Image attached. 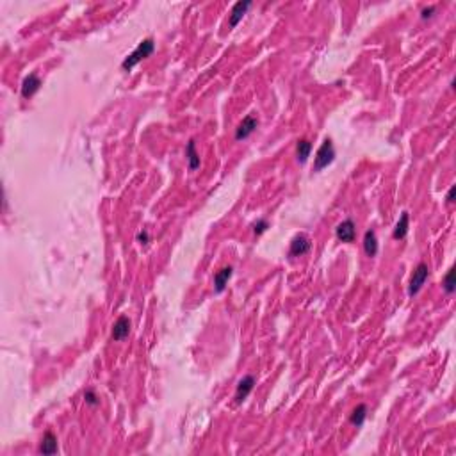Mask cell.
Instances as JSON below:
<instances>
[{"label":"cell","mask_w":456,"mask_h":456,"mask_svg":"<svg viewBox=\"0 0 456 456\" xmlns=\"http://www.w3.org/2000/svg\"><path fill=\"white\" fill-rule=\"evenodd\" d=\"M153 50H155V43H153L152 38H147L143 39L139 45L136 47V50L132 52V54H129L125 59H123L121 63V68L125 70V72H130V70L134 68V66L139 65L143 59L150 57V55L153 54Z\"/></svg>","instance_id":"obj_1"},{"label":"cell","mask_w":456,"mask_h":456,"mask_svg":"<svg viewBox=\"0 0 456 456\" xmlns=\"http://www.w3.org/2000/svg\"><path fill=\"white\" fill-rule=\"evenodd\" d=\"M335 160V148L331 139H324L323 144L319 147L316 157H314V171H321L328 168Z\"/></svg>","instance_id":"obj_2"},{"label":"cell","mask_w":456,"mask_h":456,"mask_svg":"<svg viewBox=\"0 0 456 456\" xmlns=\"http://www.w3.org/2000/svg\"><path fill=\"white\" fill-rule=\"evenodd\" d=\"M428 276H429L428 264L421 262L416 267V271H413L412 278H410V285H408V294H410V296H416V294H419V291L422 289V285L426 283Z\"/></svg>","instance_id":"obj_3"},{"label":"cell","mask_w":456,"mask_h":456,"mask_svg":"<svg viewBox=\"0 0 456 456\" xmlns=\"http://www.w3.org/2000/svg\"><path fill=\"white\" fill-rule=\"evenodd\" d=\"M257 127H259V119L252 114L246 116V118L239 123L237 129H235V141H242L246 139V137H250L257 130Z\"/></svg>","instance_id":"obj_4"},{"label":"cell","mask_w":456,"mask_h":456,"mask_svg":"<svg viewBox=\"0 0 456 456\" xmlns=\"http://www.w3.org/2000/svg\"><path fill=\"white\" fill-rule=\"evenodd\" d=\"M255 387V376L253 375H246L244 378L237 383V388H235V403H242L246 398L250 396V392Z\"/></svg>","instance_id":"obj_5"},{"label":"cell","mask_w":456,"mask_h":456,"mask_svg":"<svg viewBox=\"0 0 456 456\" xmlns=\"http://www.w3.org/2000/svg\"><path fill=\"white\" fill-rule=\"evenodd\" d=\"M39 88H41V78L38 77V73H31V75H27L24 78V82H22V96H24L25 100L32 98V96L39 91Z\"/></svg>","instance_id":"obj_6"},{"label":"cell","mask_w":456,"mask_h":456,"mask_svg":"<svg viewBox=\"0 0 456 456\" xmlns=\"http://www.w3.org/2000/svg\"><path fill=\"white\" fill-rule=\"evenodd\" d=\"M252 7V2L250 0H241V2H235L234 6H232V11H230V16H228V24H230V27H237V24L242 20V16L246 14V11Z\"/></svg>","instance_id":"obj_7"},{"label":"cell","mask_w":456,"mask_h":456,"mask_svg":"<svg viewBox=\"0 0 456 456\" xmlns=\"http://www.w3.org/2000/svg\"><path fill=\"white\" fill-rule=\"evenodd\" d=\"M129 334H130V319L127 316L118 317V321H116L114 326H113V331H111L113 341H116V342L125 341V339L129 337Z\"/></svg>","instance_id":"obj_8"},{"label":"cell","mask_w":456,"mask_h":456,"mask_svg":"<svg viewBox=\"0 0 456 456\" xmlns=\"http://www.w3.org/2000/svg\"><path fill=\"white\" fill-rule=\"evenodd\" d=\"M355 221L353 219H344L342 223H339V226L335 228V235L339 241L342 242H353L355 241Z\"/></svg>","instance_id":"obj_9"},{"label":"cell","mask_w":456,"mask_h":456,"mask_svg":"<svg viewBox=\"0 0 456 456\" xmlns=\"http://www.w3.org/2000/svg\"><path fill=\"white\" fill-rule=\"evenodd\" d=\"M308 252H310V239L303 234L296 235V237L293 239V242H291V250H289L291 257H301Z\"/></svg>","instance_id":"obj_10"},{"label":"cell","mask_w":456,"mask_h":456,"mask_svg":"<svg viewBox=\"0 0 456 456\" xmlns=\"http://www.w3.org/2000/svg\"><path fill=\"white\" fill-rule=\"evenodd\" d=\"M232 273H234V267H232V266H226V267H223L221 271L216 273V276H214V289H216V293H223V291L226 289L228 280L232 278Z\"/></svg>","instance_id":"obj_11"},{"label":"cell","mask_w":456,"mask_h":456,"mask_svg":"<svg viewBox=\"0 0 456 456\" xmlns=\"http://www.w3.org/2000/svg\"><path fill=\"white\" fill-rule=\"evenodd\" d=\"M408 226H410V216H408V212H403L399 221L396 223V228H394V232H392V237H394L396 241L405 239L406 234H408Z\"/></svg>","instance_id":"obj_12"},{"label":"cell","mask_w":456,"mask_h":456,"mask_svg":"<svg viewBox=\"0 0 456 456\" xmlns=\"http://www.w3.org/2000/svg\"><path fill=\"white\" fill-rule=\"evenodd\" d=\"M39 453L43 454H55L57 453V439L52 431H47L41 440V447H39Z\"/></svg>","instance_id":"obj_13"},{"label":"cell","mask_w":456,"mask_h":456,"mask_svg":"<svg viewBox=\"0 0 456 456\" xmlns=\"http://www.w3.org/2000/svg\"><path fill=\"white\" fill-rule=\"evenodd\" d=\"M364 250L367 257H375L378 253V239L375 230H367L364 235Z\"/></svg>","instance_id":"obj_14"},{"label":"cell","mask_w":456,"mask_h":456,"mask_svg":"<svg viewBox=\"0 0 456 456\" xmlns=\"http://www.w3.org/2000/svg\"><path fill=\"white\" fill-rule=\"evenodd\" d=\"M310 152H312V143L308 139H300L296 144V157H298V162L305 164L310 157Z\"/></svg>","instance_id":"obj_15"},{"label":"cell","mask_w":456,"mask_h":456,"mask_svg":"<svg viewBox=\"0 0 456 456\" xmlns=\"http://www.w3.org/2000/svg\"><path fill=\"white\" fill-rule=\"evenodd\" d=\"M185 155H188V160H189V170L191 171L198 170V168H200V155H198V152H196V143H194V139H191L188 143Z\"/></svg>","instance_id":"obj_16"},{"label":"cell","mask_w":456,"mask_h":456,"mask_svg":"<svg viewBox=\"0 0 456 456\" xmlns=\"http://www.w3.org/2000/svg\"><path fill=\"white\" fill-rule=\"evenodd\" d=\"M365 417H367V406H365V405H358L357 408L351 412L349 421H351V424H353L355 428H360V426L364 424Z\"/></svg>","instance_id":"obj_17"},{"label":"cell","mask_w":456,"mask_h":456,"mask_svg":"<svg viewBox=\"0 0 456 456\" xmlns=\"http://www.w3.org/2000/svg\"><path fill=\"white\" fill-rule=\"evenodd\" d=\"M442 287L444 291H446L447 294H453L454 289H456V282H454V267H451L449 271H447V275L444 276L442 280Z\"/></svg>","instance_id":"obj_18"},{"label":"cell","mask_w":456,"mask_h":456,"mask_svg":"<svg viewBox=\"0 0 456 456\" xmlns=\"http://www.w3.org/2000/svg\"><path fill=\"white\" fill-rule=\"evenodd\" d=\"M269 228V223L266 221V219H259V221L253 225V232H255L257 235H262L264 232H266Z\"/></svg>","instance_id":"obj_19"},{"label":"cell","mask_w":456,"mask_h":456,"mask_svg":"<svg viewBox=\"0 0 456 456\" xmlns=\"http://www.w3.org/2000/svg\"><path fill=\"white\" fill-rule=\"evenodd\" d=\"M84 399H86V403H88V405H91V406L98 405V398H96V394L91 390V388H88V390L84 392Z\"/></svg>","instance_id":"obj_20"},{"label":"cell","mask_w":456,"mask_h":456,"mask_svg":"<svg viewBox=\"0 0 456 456\" xmlns=\"http://www.w3.org/2000/svg\"><path fill=\"white\" fill-rule=\"evenodd\" d=\"M433 13H435V6L424 7V9L421 11V18H422V20H426V18H431Z\"/></svg>","instance_id":"obj_21"},{"label":"cell","mask_w":456,"mask_h":456,"mask_svg":"<svg viewBox=\"0 0 456 456\" xmlns=\"http://www.w3.org/2000/svg\"><path fill=\"white\" fill-rule=\"evenodd\" d=\"M137 242H139V244H148V239H150V235H148V232L147 230H143V232H139V234H137Z\"/></svg>","instance_id":"obj_22"},{"label":"cell","mask_w":456,"mask_h":456,"mask_svg":"<svg viewBox=\"0 0 456 456\" xmlns=\"http://www.w3.org/2000/svg\"><path fill=\"white\" fill-rule=\"evenodd\" d=\"M454 191H456L454 188H451L449 193H447V203H453L454 201Z\"/></svg>","instance_id":"obj_23"}]
</instances>
